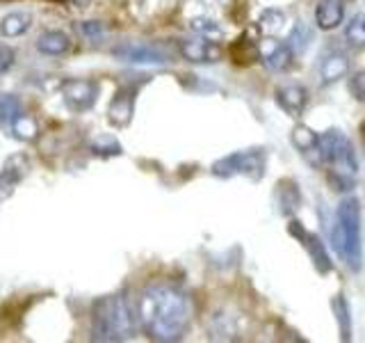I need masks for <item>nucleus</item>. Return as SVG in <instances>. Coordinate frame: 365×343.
Here are the masks:
<instances>
[{"mask_svg":"<svg viewBox=\"0 0 365 343\" xmlns=\"http://www.w3.org/2000/svg\"><path fill=\"white\" fill-rule=\"evenodd\" d=\"M137 320L151 341H178L190 327L192 302L176 286L153 284L137 300Z\"/></svg>","mask_w":365,"mask_h":343,"instance_id":"1","label":"nucleus"},{"mask_svg":"<svg viewBox=\"0 0 365 343\" xmlns=\"http://www.w3.org/2000/svg\"><path fill=\"white\" fill-rule=\"evenodd\" d=\"M317 158L329 169V181L334 183L336 190H351L359 177V158L345 133L331 129L319 135Z\"/></svg>","mask_w":365,"mask_h":343,"instance_id":"2","label":"nucleus"},{"mask_svg":"<svg viewBox=\"0 0 365 343\" xmlns=\"http://www.w3.org/2000/svg\"><path fill=\"white\" fill-rule=\"evenodd\" d=\"M135 318L123 293L101 297L91 309V341H125L135 332Z\"/></svg>","mask_w":365,"mask_h":343,"instance_id":"3","label":"nucleus"},{"mask_svg":"<svg viewBox=\"0 0 365 343\" xmlns=\"http://www.w3.org/2000/svg\"><path fill=\"white\" fill-rule=\"evenodd\" d=\"M331 240H334V247L338 252V257L347 263V268L354 272L361 270V266H363V243H361L359 199L347 197V199L340 202Z\"/></svg>","mask_w":365,"mask_h":343,"instance_id":"4","label":"nucleus"},{"mask_svg":"<svg viewBox=\"0 0 365 343\" xmlns=\"http://www.w3.org/2000/svg\"><path fill=\"white\" fill-rule=\"evenodd\" d=\"M210 172L220 179H231V177H249V179H260L265 172V154L260 149H249V151H235L231 156L220 158L212 163Z\"/></svg>","mask_w":365,"mask_h":343,"instance_id":"5","label":"nucleus"},{"mask_svg":"<svg viewBox=\"0 0 365 343\" xmlns=\"http://www.w3.org/2000/svg\"><path fill=\"white\" fill-rule=\"evenodd\" d=\"M101 85L96 80H85V78H66L60 83V94L66 103L68 110L73 112H87L96 106Z\"/></svg>","mask_w":365,"mask_h":343,"instance_id":"6","label":"nucleus"},{"mask_svg":"<svg viewBox=\"0 0 365 343\" xmlns=\"http://www.w3.org/2000/svg\"><path fill=\"white\" fill-rule=\"evenodd\" d=\"M178 53L182 60L194 62V64H212L222 60V46L217 41L205 39H180L178 41Z\"/></svg>","mask_w":365,"mask_h":343,"instance_id":"7","label":"nucleus"},{"mask_svg":"<svg viewBox=\"0 0 365 343\" xmlns=\"http://www.w3.org/2000/svg\"><path fill=\"white\" fill-rule=\"evenodd\" d=\"M137 91H140V85H123V87H119V91L114 94V99L110 101V108H108V121L112 126L123 129V126L130 124L133 114H135Z\"/></svg>","mask_w":365,"mask_h":343,"instance_id":"8","label":"nucleus"},{"mask_svg":"<svg viewBox=\"0 0 365 343\" xmlns=\"http://www.w3.org/2000/svg\"><path fill=\"white\" fill-rule=\"evenodd\" d=\"M112 55L121 62L130 64H167L169 57L155 46L148 44H121L117 49H112Z\"/></svg>","mask_w":365,"mask_h":343,"instance_id":"9","label":"nucleus"},{"mask_svg":"<svg viewBox=\"0 0 365 343\" xmlns=\"http://www.w3.org/2000/svg\"><path fill=\"white\" fill-rule=\"evenodd\" d=\"M292 57H294V51L290 49L288 41H279L269 37L260 46V60L269 71H285V69H290Z\"/></svg>","mask_w":365,"mask_h":343,"instance_id":"10","label":"nucleus"},{"mask_svg":"<svg viewBox=\"0 0 365 343\" xmlns=\"http://www.w3.org/2000/svg\"><path fill=\"white\" fill-rule=\"evenodd\" d=\"M349 69H351V60H349L347 53L331 51V53H327L322 57V62H319V69H317L319 83H322L324 87L334 85V83H338L340 78H345L349 74Z\"/></svg>","mask_w":365,"mask_h":343,"instance_id":"11","label":"nucleus"},{"mask_svg":"<svg viewBox=\"0 0 365 343\" xmlns=\"http://www.w3.org/2000/svg\"><path fill=\"white\" fill-rule=\"evenodd\" d=\"M30 160L26 156H11L0 169V199H7L11 192L16 190L21 179L28 174Z\"/></svg>","mask_w":365,"mask_h":343,"instance_id":"12","label":"nucleus"},{"mask_svg":"<svg viewBox=\"0 0 365 343\" xmlns=\"http://www.w3.org/2000/svg\"><path fill=\"white\" fill-rule=\"evenodd\" d=\"M277 103L290 117H302L308 106V89L304 85L288 83L277 89Z\"/></svg>","mask_w":365,"mask_h":343,"instance_id":"13","label":"nucleus"},{"mask_svg":"<svg viewBox=\"0 0 365 343\" xmlns=\"http://www.w3.org/2000/svg\"><path fill=\"white\" fill-rule=\"evenodd\" d=\"M290 232H292V236L299 238V240H302V245L308 249V254H311V259H313V263H315V268H317L319 272H329V270H331V259H329V254H327V249H324V245H322V240H319L315 234H311V232H306V229H302L299 222H292V224H290Z\"/></svg>","mask_w":365,"mask_h":343,"instance_id":"14","label":"nucleus"},{"mask_svg":"<svg viewBox=\"0 0 365 343\" xmlns=\"http://www.w3.org/2000/svg\"><path fill=\"white\" fill-rule=\"evenodd\" d=\"M345 19V0H319L315 7V23L319 30H334Z\"/></svg>","mask_w":365,"mask_h":343,"instance_id":"15","label":"nucleus"},{"mask_svg":"<svg viewBox=\"0 0 365 343\" xmlns=\"http://www.w3.org/2000/svg\"><path fill=\"white\" fill-rule=\"evenodd\" d=\"M71 37L64 30H46L37 37V51L43 55H64L71 51Z\"/></svg>","mask_w":365,"mask_h":343,"instance_id":"16","label":"nucleus"},{"mask_svg":"<svg viewBox=\"0 0 365 343\" xmlns=\"http://www.w3.org/2000/svg\"><path fill=\"white\" fill-rule=\"evenodd\" d=\"M32 28V14L30 11H9L0 19V37L16 39L23 37Z\"/></svg>","mask_w":365,"mask_h":343,"instance_id":"17","label":"nucleus"},{"mask_svg":"<svg viewBox=\"0 0 365 343\" xmlns=\"http://www.w3.org/2000/svg\"><path fill=\"white\" fill-rule=\"evenodd\" d=\"M290 140H292V144L299 149L302 154H317L319 135L313 129H308V126L297 124L294 129H292V133H290Z\"/></svg>","mask_w":365,"mask_h":343,"instance_id":"18","label":"nucleus"},{"mask_svg":"<svg viewBox=\"0 0 365 343\" xmlns=\"http://www.w3.org/2000/svg\"><path fill=\"white\" fill-rule=\"evenodd\" d=\"M23 112H26L23 110V103L14 94H0V126H3V129H11V124H14Z\"/></svg>","mask_w":365,"mask_h":343,"instance_id":"19","label":"nucleus"},{"mask_svg":"<svg viewBox=\"0 0 365 343\" xmlns=\"http://www.w3.org/2000/svg\"><path fill=\"white\" fill-rule=\"evenodd\" d=\"M283 23H285V14H283V11L277 9V7H269V9H265L260 14L258 28L265 32V34H269V37H274V34H279L283 30Z\"/></svg>","mask_w":365,"mask_h":343,"instance_id":"20","label":"nucleus"},{"mask_svg":"<svg viewBox=\"0 0 365 343\" xmlns=\"http://www.w3.org/2000/svg\"><path fill=\"white\" fill-rule=\"evenodd\" d=\"M345 41L354 49H365V11L354 16L345 28Z\"/></svg>","mask_w":365,"mask_h":343,"instance_id":"21","label":"nucleus"},{"mask_svg":"<svg viewBox=\"0 0 365 343\" xmlns=\"http://www.w3.org/2000/svg\"><path fill=\"white\" fill-rule=\"evenodd\" d=\"M11 133H14V137L16 140H23V142H30V140H34L37 137V133H39V129H37V121H34L28 112H23L21 117L11 124V129H9Z\"/></svg>","mask_w":365,"mask_h":343,"instance_id":"22","label":"nucleus"},{"mask_svg":"<svg viewBox=\"0 0 365 343\" xmlns=\"http://www.w3.org/2000/svg\"><path fill=\"white\" fill-rule=\"evenodd\" d=\"M336 312H338V325H340V334L345 341L351 339V318H349V307H347V300L342 295L336 297Z\"/></svg>","mask_w":365,"mask_h":343,"instance_id":"23","label":"nucleus"},{"mask_svg":"<svg viewBox=\"0 0 365 343\" xmlns=\"http://www.w3.org/2000/svg\"><path fill=\"white\" fill-rule=\"evenodd\" d=\"M91 149V154L94 156H103V158H108V156H121V144L114 140V137H98L96 142H91L89 144Z\"/></svg>","mask_w":365,"mask_h":343,"instance_id":"24","label":"nucleus"},{"mask_svg":"<svg viewBox=\"0 0 365 343\" xmlns=\"http://www.w3.org/2000/svg\"><path fill=\"white\" fill-rule=\"evenodd\" d=\"M190 28H192L194 32L203 34V37H220V34H222L220 23L212 21V19H203V16L192 19V21H190Z\"/></svg>","mask_w":365,"mask_h":343,"instance_id":"25","label":"nucleus"},{"mask_svg":"<svg viewBox=\"0 0 365 343\" xmlns=\"http://www.w3.org/2000/svg\"><path fill=\"white\" fill-rule=\"evenodd\" d=\"M349 91L354 94V99L365 103V71H356L349 78Z\"/></svg>","mask_w":365,"mask_h":343,"instance_id":"26","label":"nucleus"},{"mask_svg":"<svg viewBox=\"0 0 365 343\" xmlns=\"http://www.w3.org/2000/svg\"><path fill=\"white\" fill-rule=\"evenodd\" d=\"M11 66H14V51L9 46L0 44V76L7 74Z\"/></svg>","mask_w":365,"mask_h":343,"instance_id":"27","label":"nucleus"},{"mask_svg":"<svg viewBox=\"0 0 365 343\" xmlns=\"http://www.w3.org/2000/svg\"><path fill=\"white\" fill-rule=\"evenodd\" d=\"M80 30H83L87 37H96V34L103 32V26H101V23H96V21H85L83 26H80Z\"/></svg>","mask_w":365,"mask_h":343,"instance_id":"28","label":"nucleus"},{"mask_svg":"<svg viewBox=\"0 0 365 343\" xmlns=\"http://www.w3.org/2000/svg\"><path fill=\"white\" fill-rule=\"evenodd\" d=\"M68 3H73V5H87L89 0H68Z\"/></svg>","mask_w":365,"mask_h":343,"instance_id":"29","label":"nucleus"}]
</instances>
